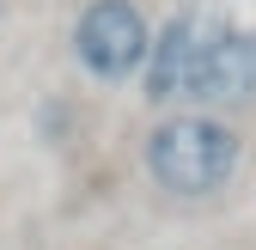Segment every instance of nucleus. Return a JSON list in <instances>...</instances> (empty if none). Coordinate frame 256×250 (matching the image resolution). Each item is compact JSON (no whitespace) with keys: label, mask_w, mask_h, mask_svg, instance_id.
<instances>
[{"label":"nucleus","mask_w":256,"mask_h":250,"mask_svg":"<svg viewBox=\"0 0 256 250\" xmlns=\"http://www.w3.org/2000/svg\"><path fill=\"white\" fill-rule=\"evenodd\" d=\"M250 98H256V24H220V37L202 61V80H196V104L220 116Z\"/></svg>","instance_id":"obj_4"},{"label":"nucleus","mask_w":256,"mask_h":250,"mask_svg":"<svg viewBox=\"0 0 256 250\" xmlns=\"http://www.w3.org/2000/svg\"><path fill=\"white\" fill-rule=\"evenodd\" d=\"M214 37H220V18L202 12V6H183L165 24H152V43H146V61H140L146 104H158V110L196 104V80H202V61H208Z\"/></svg>","instance_id":"obj_2"},{"label":"nucleus","mask_w":256,"mask_h":250,"mask_svg":"<svg viewBox=\"0 0 256 250\" xmlns=\"http://www.w3.org/2000/svg\"><path fill=\"white\" fill-rule=\"evenodd\" d=\"M0 12H6V0H0Z\"/></svg>","instance_id":"obj_5"},{"label":"nucleus","mask_w":256,"mask_h":250,"mask_svg":"<svg viewBox=\"0 0 256 250\" xmlns=\"http://www.w3.org/2000/svg\"><path fill=\"white\" fill-rule=\"evenodd\" d=\"M152 43V24L134 0H86L74 18V61L98 80V86H122L140 74Z\"/></svg>","instance_id":"obj_3"},{"label":"nucleus","mask_w":256,"mask_h":250,"mask_svg":"<svg viewBox=\"0 0 256 250\" xmlns=\"http://www.w3.org/2000/svg\"><path fill=\"white\" fill-rule=\"evenodd\" d=\"M140 159H146V177L165 196H177V202H208V196H220L238 177L244 134L232 128L226 116H214V110H165L146 128Z\"/></svg>","instance_id":"obj_1"}]
</instances>
